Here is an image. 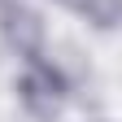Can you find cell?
<instances>
[{"label":"cell","mask_w":122,"mask_h":122,"mask_svg":"<svg viewBox=\"0 0 122 122\" xmlns=\"http://www.w3.org/2000/svg\"><path fill=\"white\" fill-rule=\"evenodd\" d=\"M22 96H26V105H30V109L48 113L52 105H57V96H61V79H57L48 66H35V70L22 79Z\"/></svg>","instance_id":"6da1fadb"},{"label":"cell","mask_w":122,"mask_h":122,"mask_svg":"<svg viewBox=\"0 0 122 122\" xmlns=\"http://www.w3.org/2000/svg\"><path fill=\"white\" fill-rule=\"evenodd\" d=\"M5 30H9V39L18 44L22 52H35V48H39V39H44V26L35 22V13H26V9H9Z\"/></svg>","instance_id":"7a4b0ae2"}]
</instances>
